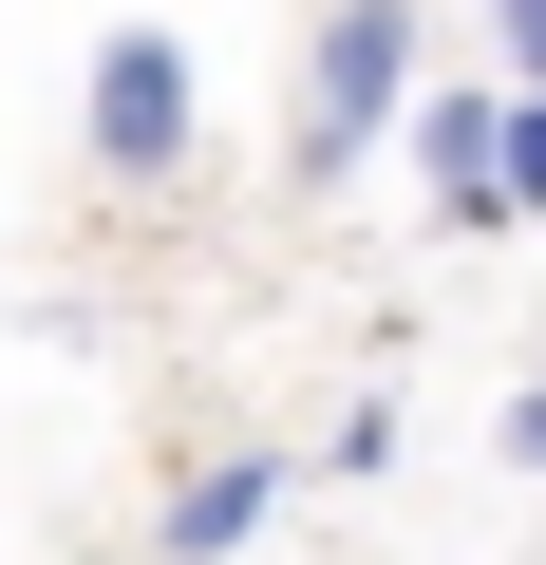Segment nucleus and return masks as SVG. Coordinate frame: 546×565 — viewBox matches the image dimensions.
<instances>
[{"label":"nucleus","instance_id":"5","mask_svg":"<svg viewBox=\"0 0 546 565\" xmlns=\"http://www.w3.org/2000/svg\"><path fill=\"white\" fill-rule=\"evenodd\" d=\"M490 226H546V95H490Z\"/></svg>","mask_w":546,"mask_h":565},{"label":"nucleus","instance_id":"4","mask_svg":"<svg viewBox=\"0 0 546 565\" xmlns=\"http://www.w3.org/2000/svg\"><path fill=\"white\" fill-rule=\"evenodd\" d=\"M396 151H415L433 226H490V95H415V114H396Z\"/></svg>","mask_w":546,"mask_h":565},{"label":"nucleus","instance_id":"6","mask_svg":"<svg viewBox=\"0 0 546 565\" xmlns=\"http://www.w3.org/2000/svg\"><path fill=\"white\" fill-rule=\"evenodd\" d=\"M490 39H508V95H546V0H490Z\"/></svg>","mask_w":546,"mask_h":565},{"label":"nucleus","instance_id":"3","mask_svg":"<svg viewBox=\"0 0 546 565\" xmlns=\"http://www.w3.org/2000/svg\"><path fill=\"white\" fill-rule=\"evenodd\" d=\"M283 490H302L283 452H189L170 509H151V565H245L264 527H283Z\"/></svg>","mask_w":546,"mask_h":565},{"label":"nucleus","instance_id":"7","mask_svg":"<svg viewBox=\"0 0 546 565\" xmlns=\"http://www.w3.org/2000/svg\"><path fill=\"white\" fill-rule=\"evenodd\" d=\"M508 471H546V377H527V396H508Z\"/></svg>","mask_w":546,"mask_h":565},{"label":"nucleus","instance_id":"2","mask_svg":"<svg viewBox=\"0 0 546 565\" xmlns=\"http://www.w3.org/2000/svg\"><path fill=\"white\" fill-rule=\"evenodd\" d=\"M189 132H207V76H189V39H170V20H114V39H95V95H76V151H95V189H170V170H189Z\"/></svg>","mask_w":546,"mask_h":565},{"label":"nucleus","instance_id":"1","mask_svg":"<svg viewBox=\"0 0 546 565\" xmlns=\"http://www.w3.org/2000/svg\"><path fill=\"white\" fill-rule=\"evenodd\" d=\"M415 95H433V20H415V0H321L302 95H283V189H358Z\"/></svg>","mask_w":546,"mask_h":565}]
</instances>
